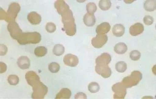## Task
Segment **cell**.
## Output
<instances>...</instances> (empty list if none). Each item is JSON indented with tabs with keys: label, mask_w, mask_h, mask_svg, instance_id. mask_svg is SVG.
Listing matches in <instances>:
<instances>
[{
	"label": "cell",
	"mask_w": 156,
	"mask_h": 99,
	"mask_svg": "<svg viewBox=\"0 0 156 99\" xmlns=\"http://www.w3.org/2000/svg\"><path fill=\"white\" fill-rule=\"evenodd\" d=\"M60 15H62V21L63 24V31L68 36L74 35L77 30L73 12L70 9H67Z\"/></svg>",
	"instance_id": "1"
},
{
	"label": "cell",
	"mask_w": 156,
	"mask_h": 99,
	"mask_svg": "<svg viewBox=\"0 0 156 99\" xmlns=\"http://www.w3.org/2000/svg\"><path fill=\"white\" fill-rule=\"evenodd\" d=\"M0 19L4 20L7 22L15 21L17 15L21 10V7L19 4L17 2L12 3L8 7L7 12H5L2 8H0Z\"/></svg>",
	"instance_id": "2"
},
{
	"label": "cell",
	"mask_w": 156,
	"mask_h": 99,
	"mask_svg": "<svg viewBox=\"0 0 156 99\" xmlns=\"http://www.w3.org/2000/svg\"><path fill=\"white\" fill-rule=\"evenodd\" d=\"M41 40V35L39 32H23L17 41L20 45H26L27 44H38Z\"/></svg>",
	"instance_id": "3"
},
{
	"label": "cell",
	"mask_w": 156,
	"mask_h": 99,
	"mask_svg": "<svg viewBox=\"0 0 156 99\" xmlns=\"http://www.w3.org/2000/svg\"><path fill=\"white\" fill-rule=\"evenodd\" d=\"M142 79V74L138 71L132 72L130 75L125 77L122 80V83L126 88H130L137 85Z\"/></svg>",
	"instance_id": "4"
},
{
	"label": "cell",
	"mask_w": 156,
	"mask_h": 99,
	"mask_svg": "<svg viewBox=\"0 0 156 99\" xmlns=\"http://www.w3.org/2000/svg\"><path fill=\"white\" fill-rule=\"evenodd\" d=\"M32 88L33 99H44L48 92V87L40 81L33 86Z\"/></svg>",
	"instance_id": "5"
},
{
	"label": "cell",
	"mask_w": 156,
	"mask_h": 99,
	"mask_svg": "<svg viewBox=\"0 0 156 99\" xmlns=\"http://www.w3.org/2000/svg\"><path fill=\"white\" fill-rule=\"evenodd\" d=\"M114 99H124L126 94V88L122 82H117L112 86Z\"/></svg>",
	"instance_id": "6"
},
{
	"label": "cell",
	"mask_w": 156,
	"mask_h": 99,
	"mask_svg": "<svg viewBox=\"0 0 156 99\" xmlns=\"http://www.w3.org/2000/svg\"><path fill=\"white\" fill-rule=\"evenodd\" d=\"M7 30L12 39L17 40L23 32L19 25L16 21L9 22L7 25Z\"/></svg>",
	"instance_id": "7"
},
{
	"label": "cell",
	"mask_w": 156,
	"mask_h": 99,
	"mask_svg": "<svg viewBox=\"0 0 156 99\" xmlns=\"http://www.w3.org/2000/svg\"><path fill=\"white\" fill-rule=\"evenodd\" d=\"M95 71L98 74L104 78H108L112 74V70L108 64H97L95 66Z\"/></svg>",
	"instance_id": "8"
},
{
	"label": "cell",
	"mask_w": 156,
	"mask_h": 99,
	"mask_svg": "<svg viewBox=\"0 0 156 99\" xmlns=\"http://www.w3.org/2000/svg\"><path fill=\"white\" fill-rule=\"evenodd\" d=\"M108 39L107 35H97L91 40V45L95 48H101L107 42Z\"/></svg>",
	"instance_id": "9"
},
{
	"label": "cell",
	"mask_w": 156,
	"mask_h": 99,
	"mask_svg": "<svg viewBox=\"0 0 156 99\" xmlns=\"http://www.w3.org/2000/svg\"><path fill=\"white\" fill-rule=\"evenodd\" d=\"M25 78L28 84L31 86L32 87L35 84L40 81L39 76L37 74L35 71H32L27 72L25 76Z\"/></svg>",
	"instance_id": "10"
},
{
	"label": "cell",
	"mask_w": 156,
	"mask_h": 99,
	"mask_svg": "<svg viewBox=\"0 0 156 99\" xmlns=\"http://www.w3.org/2000/svg\"><path fill=\"white\" fill-rule=\"evenodd\" d=\"M63 61L65 64L70 67H75L79 64V59L77 56L73 54H68L64 56Z\"/></svg>",
	"instance_id": "11"
},
{
	"label": "cell",
	"mask_w": 156,
	"mask_h": 99,
	"mask_svg": "<svg viewBox=\"0 0 156 99\" xmlns=\"http://www.w3.org/2000/svg\"><path fill=\"white\" fill-rule=\"evenodd\" d=\"M144 31V27L142 24L137 22L132 25L129 29V32L132 36L138 35L143 33Z\"/></svg>",
	"instance_id": "12"
},
{
	"label": "cell",
	"mask_w": 156,
	"mask_h": 99,
	"mask_svg": "<svg viewBox=\"0 0 156 99\" xmlns=\"http://www.w3.org/2000/svg\"><path fill=\"white\" fill-rule=\"evenodd\" d=\"M27 20L33 25H37L41 21V16L35 12H29L27 15Z\"/></svg>",
	"instance_id": "13"
},
{
	"label": "cell",
	"mask_w": 156,
	"mask_h": 99,
	"mask_svg": "<svg viewBox=\"0 0 156 99\" xmlns=\"http://www.w3.org/2000/svg\"><path fill=\"white\" fill-rule=\"evenodd\" d=\"M110 25L108 22H104L97 26L96 28V32L97 35H105L110 31Z\"/></svg>",
	"instance_id": "14"
},
{
	"label": "cell",
	"mask_w": 156,
	"mask_h": 99,
	"mask_svg": "<svg viewBox=\"0 0 156 99\" xmlns=\"http://www.w3.org/2000/svg\"><path fill=\"white\" fill-rule=\"evenodd\" d=\"M17 64L20 69L26 70L30 67V61L27 56H23L18 58Z\"/></svg>",
	"instance_id": "15"
},
{
	"label": "cell",
	"mask_w": 156,
	"mask_h": 99,
	"mask_svg": "<svg viewBox=\"0 0 156 99\" xmlns=\"http://www.w3.org/2000/svg\"><path fill=\"white\" fill-rule=\"evenodd\" d=\"M55 8L57 9V12L59 15L62 13L64 12L67 10V9H69V6L63 0H58L54 4Z\"/></svg>",
	"instance_id": "16"
},
{
	"label": "cell",
	"mask_w": 156,
	"mask_h": 99,
	"mask_svg": "<svg viewBox=\"0 0 156 99\" xmlns=\"http://www.w3.org/2000/svg\"><path fill=\"white\" fill-rule=\"evenodd\" d=\"M111 56L108 53H103L96 59V64H108L111 61Z\"/></svg>",
	"instance_id": "17"
},
{
	"label": "cell",
	"mask_w": 156,
	"mask_h": 99,
	"mask_svg": "<svg viewBox=\"0 0 156 99\" xmlns=\"http://www.w3.org/2000/svg\"><path fill=\"white\" fill-rule=\"evenodd\" d=\"M83 20L85 25L89 27L93 26L95 24L96 22V19L94 15L89 13H87L84 15Z\"/></svg>",
	"instance_id": "18"
},
{
	"label": "cell",
	"mask_w": 156,
	"mask_h": 99,
	"mask_svg": "<svg viewBox=\"0 0 156 99\" xmlns=\"http://www.w3.org/2000/svg\"><path fill=\"white\" fill-rule=\"evenodd\" d=\"M113 34L115 36L121 37L125 34V27L121 24H116L114 26L112 30Z\"/></svg>",
	"instance_id": "19"
},
{
	"label": "cell",
	"mask_w": 156,
	"mask_h": 99,
	"mask_svg": "<svg viewBox=\"0 0 156 99\" xmlns=\"http://www.w3.org/2000/svg\"><path fill=\"white\" fill-rule=\"evenodd\" d=\"M72 96V91L68 88H63L56 95L55 99H69Z\"/></svg>",
	"instance_id": "20"
},
{
	"label": "cell",
	"mask_w": 156,
	"mask_h": 99,
	"mask_svg": "<svg viewBox=\"0 0 156 99\" xmlns=\"http://www.w3.org/2000/svg\"><path fill=\"white\" fill-rule=\"evenodd\" d=\"M114 50L118 54H123L127 51V46L124 42H119L115 45Z\"/></svg>",
	"instance_id": "21"
},
{
	"label": "cell",
	"mask_w": 156,
	"mask_h": 99,
	"mask_svg": "<svg viewBox=\"0 0 156 99\" xmlns=\"http://www.w3.org/2000/svg\"><path fill=\"white\" fill-rule=\"evenodd\" d=\"M144 7L145 10L153 12L156 9V2L154 0H147L144 2Z\"/></svg>",
	"instance_id": "22"
},
{
	"label": "cell",
	"mask_w": 156,
	"mask_h": 99,
	"mask_svg": "<svg viewBox=\"0 0 156 99\" xmlns=\"http://www.w3.org/2000/svg\"><path fill=\"white\" fill-rule=\"evenodd\" d=\"M48 53V49L44 46H38L35 48L34 54L37 57H42L46 55Z\"/></svg>",
	"instance_id": "23"
},
{
	"label": "cell",
	"mask_w": 156,
	"mask_h": 99,
	"mask_svg": "<svg viewBox=\"0 0 156 99\" xmlns=\"http://www.w3.org/2000/svg\"><path fill=\"white\" fill-rule=\"evenodd\" d=\"M65 52V48L62 45L60 44L55 45L53 49V52L55 55L59 56L62 55Z\"/></svg>",
	"instance_id": "24"
},
{
	"label": "cell",
	"mask_w": 156,
	"mask_h": 99,
	"mask_svg": "<svg viewBox=\"0 0 156 99\" xmlns=\"http://www.w3.org/2000/svg\"><path fill=\"white\" fill-rule=\"evenodd\" d=\"M112 3L109 0H101L99 2L100 8L103 11H107L111 8Z\"/></svg>",
	"instance_id": "25"
},
{
	"label": "cell",
	"mask_w": 156,
	"mask_h": 99,
	"mask_svg": "<svg viewBox=\"0 0 156 99\" xmlns=\"http://www.w3.org/2000/svg\"><path fill=\"white\" fill-rule=\"evenodd\" d=\"M115 69L118 72L123 73L127 69V64L124 61H119L115 64Z\"/></svg>",
	"instance_id": "26"
},
{
	"label": "cell",
	"mask_w": 156,
	"mask_h": 99,
	"mask_svg": "<svg viewBox=\"0 0 156 99\" xmlns=\"http://www.w3.org/2000/svg\"><path fill=\"white\" fill-rule=\"evenodd\" d=\"M100 87L99 84L96 82H91L88 85V90L91 93H96L99 91Z\"/></svg>",
	"instance_id": "27"
},
{
	"label": "cell",
	"mask_w": 156,
	"mask_h": 99,
	"mask_svg": "<svg viewBox=\"0 0 156 99\" xmlns=\"http://www.w3.org/2000/svg\"><path fill=\"white\" fill-rule=\"evenodd\" d=\"M60 65L57 62H52L50 63L48 65V69L49 71L53 74L57 73L60 70Z\"/></svg>",
	"instance_id": "28"
},
{
	"label": "cell",
	"mask_w": 156,
	"mask_h": 99,
	"mask_svg": "<svg viewBox=\"0 0 156 99\" xmlns=\"http://www.w3.org/2000/svg\"><path fill=\"white\" fill-rule=\"evenodd\" d=\"M86 10L89 14L94 15L97 10V6L94 2H89L86 5Z\"/></svg>",
	"instance_id": "29"
},
{
	"label": "cell",
	"mask_w": 156,
	"mask_h": 99,
	"mask_svg": "<svg viewBox=\"0 0 156 99\" xmlns=\"http://www.w3.org/2000/svg\"><path fill=\"white\" fill-rule=\"evenodd\" d=\"M9 84L11 85H16L19 81V78L16 75H10L8 78Z\"/></svg>",
	"instance_id": "30"
},
{
	"label": "cell",
	"mask_w": 156,
	"mask_h": 99,
	"mask_svg": "<svg viewBox=\"0 0 156 99\" xmlns=\"http://www.w3.org/2000/svg\"><path fill=\"white\" fill-rule=\"evenodd\" d=\"M141 53L137 50H134L130 53V58L133 61H137L140 58Z\"/></svg>",
	"instance_id": "31"
},
{
	"label": "cell",
	"mask_w": 156,
	"mask_h": 99,
	"mask_svg": "<svg viewBox=\"0 0 156 99\" xmlns=\"http://www.w3.org/2000/svg\"><path fill=\"white\" fill-rule=\"evenodd\" d=\"M46 29L48 32L53 33L56 30V25L53 22H48L46 25Z\"/></svg>",
	"instance_id": "32"
},
{
	"label": "cell",
	"mask_w": 156,
	"mask_h": 99,
	"mask_svg": "<svg viewBox=\"0 0 156 99\" xmlns=\"http://www.w3.org/2000/svg\"><path fill=\"white\" fill-rule=\"evenodd\" d=\"M144 24L147 25H151L153 24L154 19L153 17L150 15H147L144 17L143 19Z\"/></svg>",
	"instance_id": "33"
},
{
	"label": "cell",
	"mask_w": 156,
	"mask_h": 99,
	"mask_svg": "<svg viewBox=\"0 0 156 99\" xmlns=\"http://www.w3.org/2000/svg\"><path fill=\"white\" fill-rule=\"evenodd\" d=\"M1 47V51H0V55L1 56H4L6 54L8 49L6 46L5 45H0Z\"/></svg>",
	"instance_id": "34"
},
{
	"label": "cell",
	"mask_w": 156,
	"mask_h": 99,
	"mask_svg": "<svg viewBox=\"0 0 156 99\" xmlns=\"http://www.w3.org/2000/svg\"><path fill=\"white\" fill-rule=\"evenodd\" d=\"M7 70V66L4 62H0V73L2 74L6 71Z\"/></svg>",
	"instance_id": "35"
},
{
	"label": "cell",
	"mask_w": 156,
	"mask_h": 99,
	"mask_svg": "<svg viewBox=\"0 0 156 99\" xmlns=\"http://www.w3.org/2000/svg\"><path fill=\"white\" fill-rule=\"evenodd\" d=\"M75 99H87V96L83 92H79L75 95Z\"/></svg>",
	"instance_id": "36"
}]
</instances>
